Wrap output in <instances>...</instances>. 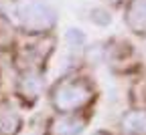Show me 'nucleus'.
<instances>
[{
	"mask_svg": "<svg viewBox=\"0 0 146 135\" xmlns=\"http://www.w3.org/2000/svg\"><path fill=\"white\" fill-rule=\"evenodd\" d=\"M23 119L14 107L8 103H0V135H16L21 131Z\"/></svg>",
	"mask_w": 146,
	"mask_h": 135,
	"instance_id": "423d86ee",
	"label": "nucleus"
},
{
	"mask_svg": "<svg viewBox=\"0 0 146 135\" xmlns=\"http://www.w3.org/2000/svg\"><path fill=\"white\" fill-rule=\"evenodd\" d=\"M126 135H146V111H128L120 121Z\"/></svg>",
	"mask_w": 146,
	"mask_h": 135,
	"instance_id": "0eeeda50",
	"label": "nucleus"
},
{
	"mask_svg": "<svg viewBox=\"0 0 146 135\" xmlns=\"http://www.w3.org/2000/svg\"><path fill=\"white\" fill-rule=\"evenodd\" d=\"M96 93L89 81L81 77H65L51 89V105L59 113H75L94 101Z\"/></svg>",
	"mask_w": 146,
	"mask_h": 135,
	"instance_id": "f03ea898",
	"label": "nucleus"
},
{
	"mask_svg": "<svg viewBox=\"0 0 146 135\" xmlns=\"http://www.w3.org/2000/svg\"><path fill=\"white\" fill-rule=\"evenodd\" d=\"M85 129V119L75 113H59L47 123V135H79Z\"/></svg>",
	"mask_w": 146,
	"mask_h": 135,
	"instance_id": "7ed1b4c3",
	"label": "nucleus"
},
{
	"mask_svg": "<svg viewBox=\"0 0 146 135\" xmlns=\"http://www.w3.org/2000/svg\"><path fill=\"white\" fill-rule=\"evenodd\" d=\"M16 89H18V93H21L23 99L36 101L41 89H43V81H41L39 73H36L35 69H25L23 75H21V79H18V83H16Z\"/></svg>",
	"mask_w": 146,
	"mask_h": 135,
	"instance_id": "20e7f679",
	"label": "nucleus"
},
{
	"mask_svg": "<svg viewBox=\"0 0 146 135\" xmlns=\"http://www.w3.org/2000/svg\"><path fill=\"white\" fill-rule=\"evenodd\" d=\"M96 135H112V133H110V131H98Z\"/></svg>",
	"mask_w": 146,
	"mask_h": 135,
	"instance_id": "6e6552de",
	"label": "nucleus"
},
{
	"mask_svg": "<svg viewBox=\"0 0 146 135\" xmlns=\"http://www.w3.org/2000/svg\"><path fill=\"white\" fill-rule=\"evenodd\" d=\"M126 22L136 34H146V0H130L126 8Z\"/></svg>",
	"mask_w": 146,
	"mask_h": 135,
	"instance_id": "39448f33",
	"label": "nucleus"
},
{
	"mask_svg": "<svg viewBox=\"0 0 146 135\" xmlns=\"http://www.w3.org/2000/svg\"><path fill=\"white\" fill-rule=\"evenodd\" d=\"M4 16L29 34H43L57 22V14L45 0H12L4 6Z\"/></svg>",
	"mask_w": 146,
	"mask_h": 135,
	"instance_id": "f257e3e1",
	"label": "nucleus"
}]
</instances>
